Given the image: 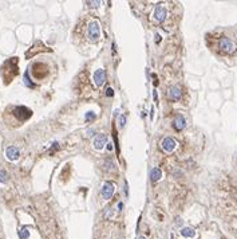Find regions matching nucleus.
<instances>
[{
	"label": "nucleus",
	"mask_w": 237,
	"mask_h": 239,
	"mask_svg": "<svg viewBox=\"0 0 237 239\" xmlns=\"http://www.w3.org/2000/svg\"><path fill=\"white\" fill-rule=\"evenodd\" d=\"M8 73H11V78L14 79V77L18 75V58H10L7 62L3 65L1 67V75H3V79H6L8 75Z\"/></svg>",
	"instance_id": "1"
},
{
	"label": "nucleus",
	"mask_w": 237,
	"mask_h": 239,
	"mask_svg": "<svg viewBox=\"0 0 237 239\" xmlns=\"http://www.w3.org/2000/svg\"><path fill=\"white\" fill-rule=\"evenodd\" d=\"M87 38L90 42H98L101 38V26L95 20L90 22L87 26Z\"/></svg>",
	"instance_id": "2"
},
{
	"label": "nucleus",
	"mask_w": 237,
	"mask_h": 239,
	"mask_svg": "<svg viewBox=\"0 0 237 239\" xmlns=\"http://www.w3.org/2000/svg\"><path fill=\"white\" fill-rule=\"evenodd\" d=\"M14 116L18 118L20 122H23L31 117L32 111H31V109H28V107H26V106H16L14 109Z\"/></svg>",
	"instance_id": "3"
},
{
	"label": "nucleus",
	"mask_w": 237,
	"mask_h": 239,
	"mask_svg": "<svg viewBox=\"0 0 237 239\" xmlns=\"http://www.w3.org/2000/svg\"><path fill=\"white\" fill-rule=\"evenodd\" d=\"M218 46H220V50L222 52H225V54H232V52L236 51V45L229 38H222L220 40Z\"/></svg>",
	"instance_id": "4"
},
{
	"label": "nucleus",
	"mask_w": 237,
	"mask_h": 239,
	"mask_svg": "<svg viewBox=\"0 0 237 239\" xmlns=\"http://www.w3.org/2000/svg\"><path fill=\"white\" fill-rule=\"evenodd\" d=\"M166 16H167L166 8H165L162 4H158L157 7H155V10H154V19H155L158 23H162V22H165Z\"/></svg>",
	"instance_id": "5"
},
{
	"label": "nucleus",
	"mask_w": 237,
	"mask_h": 239,
	"mask_svg": "<svg viewBox=\"0 0 237 239\" xmlns=\"http://www.w3.org/2000/svg\"><path fill=\"white\" fill-rule=\"evenodd\" d=\"M176 145H177V142L171 139V137H165V139L162 140V142H161V148L167 153L173 152L176 149Z\"/></svg>",
	"instance_id": "6"
},
{
	"label": "nucleus",
	"mask_w": 237,
	"mask_h": 239,
	"mask_svg": "<svg viewBox=\"0 0 237 239\" xmlns=\"http://www.w3.org/2000/svg\"><path fill=\"white\" fill-rule=\"evenodd\" d=\"M113 194H114V184L110 181H106L103 184V188H102V196L108 200V199H111Z\"/></svg>",
	"instance_id": "7"
},
{
	"label": "nucleus",
	"mask_w": 237,
	"mask_h": 239,
	"mask_svg": "<svg viewBox=\"0 0 237 239\" xmlns=\"http://www.w3.org/2000/svg\"><path fill=\"white\" fill-rule=\"evenodd\" d=\"M106 81V71L103 69H98L94 73V82L97 86H102Z\"/></svg>",
	"instance_id": "8"
},
{
	"label": "nucleus",
	"mask_w": 237,
	"mask_h": 239,
	"mask_svg": "<svg viewBox=\"0 0 237 239\" xmlns=\"http://www.w3.org/2000/svg\"><path fill=\"white\" fill-rule=\"evenodd\" d=\"M6 156H7L8 160L11 161H15V160H18L19 156H20V152H19V149L16 146H8L6 149Z\"/></svg>",
	"instance_id": "9"
},
{
	"label": "nucleus",
	"mask_w": 237,
	"mask_h": 239,
	"mask_svg": "<svg viewBox=\"0 0 237 239\" xmlns=\"http://www.w3.org/2000/svg\"><path fill=\"white\" fill-rule=\"evenodd\" d=\"M167 95H169V100L170 101H178L182 95V91L178 86H171L169 89V91H167Z\"/></svg>",
	"instance_id": "10"
},
{
	"label": "nucleus",
	"mask_w": 237,
	"mask_h": 239,
	"mask_svg": "<svg viewBox=\"0 0 237 239\" xmlns=\"http://www.w3.org/2000/svg\"><path fill=\"white\" fill-rule=\"evenodd\" d=\"M106 144H107V136L106 134H99L97 139L94 140V148L97 149V151H101Z\"/></svg>",
	"instance_id": "11"
},
{
	"label": "nucleus",
	"mask_w": 237,
	"mask_h": 239,
	"mask_svg": "<svg viewBox=\"0 0 237 239\" xmlns=\"http://www.w3.org/2000/svg\"><path fill=\"white\" fill-rule=\"evenodd\" d=\"M173 126H174V129L176 130H182V129L186 126V121H185V118H184V116H181V114H178L177 117H176V120L173 121Z\"/></svg>",
	"instance_id": "12"
},
{
	"label": "nucleus",
	"mask_w": 237,
	"mask_h": 239,
	"mask_svg": "<svg viewBox=\"0 0 237 239\" xmlns=\"http://www.w3.org/2000/svg\"><path fill=\"white\" fill-rule=\"evenodd\" d=\"M150 177H151V180L153 181H158L162 177V172H161L160 168H153L151 172H150Z\"/></svg>",
	"instance_id": "13"
},
{
	"label": "nucleus",
	"mask_w": 237,
	"mask_h": 239,
	"mask_svg": "<svg viewBox=\"0 0 237 239\" xmlns=\"http://www.w3.org/2000/svg\"><path fill=\"white\" fill-rule=\"evenodd\" d=\"M181 235L186 236V238H193V236L196 235V232L193 229H190V227H185V229L181 230Z\"/></svg>",
	"instance_id": "14"
},
{
	"label": "nucleus",
	"mask_w": 237,
	"mask_h": 239,
	"mask_svg": "<svg viewBox=\"0 0 237 239\" xmlns=\"http://www.w3.org/2000/svg\"><path fill=\"white\" fill-rule=\"evenodd\" d=\"M24 85L27 87H35V83H32L31 79H30V73L28 71H26L24 74Z\"/></svg>",
	"instance_id": "15"
},
{
	"label": "nucleus",
	"mask_w": 237,
	"mask_h": 239,
	"mask_svg": "<svg viewBox=\"0 0 237 239\" xmlns=\"http://www.w3.org/2000/svg\"><path fill=\"white\" fill-rule=\"evenodd\" d=\"M8 181V173L4 169H0V183H7Z\"/></svg>",
	"instance_id": "16"
},
{
	"label": "nucleus",
	"mask_w": 237,
	"mask_h": 239,
	"mask_svg": "<svg viewBox=\"0 0 237 239\" xmlns=\"http://www.w3.org/2000/svg\"><path fill=\"white\" fill-rule=\"evenodd\" d=\"M19 236H20V239H27L28 236H30V231H28L26 227H23V229L19 231Z\"/></svg>",
	"instance_id": "17"
},
{
	"label": "nucleus",
	"mask_w": 237,
	"mask_h": 239,
	"mask_svg": "<svg viewBox=\"0 0 237 239\" xmlns=\"http://www.w3.org/2000/svg\"><path fill=\"white\" fill-rule=\"evenodd\" d=\"M118 122H119V126H121V128H123V126H125V125H126V116H119V118H118Z\"/></svg>",
	"instance_id": "18"
},
{
	"label": "nucleus",
	"mask_w": 237,
	"mask_h": 239,
	"mask_svg": "<svg viewBox=\"0 0 237 239\" xmlns=\"http://www.w3.org/2000/svg\"><path fill=\"white\" fill-rule=\"evenodd\" d=\"M94 118H95V114L93 113V111H88L87 114H86V120H87V121L88 120H94Z\"/></svg>",
	"instance_id": "19"
},
{
	"label": "nucleus",
	"mask_w": 237,
	"mask_h": 239,
	"mask_svg": "<svg viewBox=\"0 0 237 239\" xmlns=\"http://www.w3.org/2000/svg\"><path fill=\"white\" fill-rule=\"evenodd\" d=\"M106 95H107V97H113V95H114V90H113L111 87H108L107 90H106Z\"/></svg>",
	"instance_id": "20"
},
{
	"label": "nucleus",
	"mask_w": 237,
	"mask_h": 239,
	"mask_svg": "<svg viewBox=\"0 0 237 239\" xmlns=\"http://www.w3.org/2000/svg\"><path fill=\"white\" fill-rule=\"evenodd\" d=\"M88 4H91V7H98L101 6V1H88Z\"/></svg>",
	"instance_id": "21"
},
{
	"label": "nucleus",
	"mask_w": 237,
	"mask_h": 239,
	"mask_svg": "<svg viewBox=\"0 0 237 239\" xmlns=\"http://www.w3.org/2000/svg\"><path fill=\"white\" fill-rule=\"evenodd\" d=\"M106 145H107V149H108V151H111V149H113V144H106Z\"/></svg>",
	"instance_id": "22"
},
{
	"label": "nucleus",
	"mask_w": 237,
	"mask_h": 239,
	"mask_svg": "<svg viewBox=\"0 0 237 239\" xmlns=\"http://www.w3.org/2000/svg\"><path fill=\"white\" fill-rule=\"evenodd\" d=\"M140 239H146V238H145V236H141V238Z\"/></svg>",
	"instance_id": "23"
}]
</instances>
